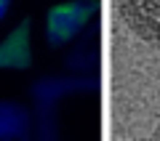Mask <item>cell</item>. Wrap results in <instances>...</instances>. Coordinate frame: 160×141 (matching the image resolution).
Instances as JSON below:
<instances>
[{"instance_id": "cell-1", "label": "cell", "mask_w": 160, "mask_h": 141, "mask_svg": "<svg viewBox=\"0 0 160 141\" xmlns=\"http://www.w3.org/2000/svg\"><path fill=\"white\" fill-rule=\"evenodd\" d=\"M118 11L136 37L160 48V0H118Z\"/></svg>"}, {"instance_id": "cell-2", "label": "cell", "mask_w": 160, "mask_h": 141, "mask_svg": "<svg viewBox=\"0 0 160 141\" xmlns=\"http://www.w3.org/2000/svg\"><path fill=\"white\" fill-rule=\"evenodd\" d=\"M93 3H67V6H56L48 16V37L53 45L67 43L69 37L78 35V29L88 22V16L93 13Z\"/></svg>"}, {"instance_id": "cell-3", "label": "cell", "mask_w": 160, "mask_h": 141, "mask_svg": "<svg viewBox=\"0 0 160 141\" xmlns=\"http://www.w3.org/2000/svg\"><path fill=\"white\" fill-rule=\"evenodd\" d=\"M29 24L24 22L6 43L0 45V67H27L29 64V40H27Z\"/></svg>"}, {"instance_id": "cell-4", "label": "cell", "mask_w": 160, "mask_h": 141, "mask_svg": "<svg viewBox=\"0 0 160 141\" xmlns=\"http://www.w3.org/2000/svg\"><path fill=\"white\" fill-rule=\"evenodd\" d=\"M6 8H8V0H0V16L6 13Z\"/></svg>"}, {"instance_id": "cell-5", "label": "cell", "mask_w": 160, "mask_h": 141, "mask_svg": "<svg viewBox=\"0 0 160 141\" xmlns=\"http://www.w3.org/2000/svg\"><path fill=\"white\" fill-rule=\"evenodd\" d=\"M155 139H158V141H160V125H158V130H155Z\"/></svg>"}]
</instances>
